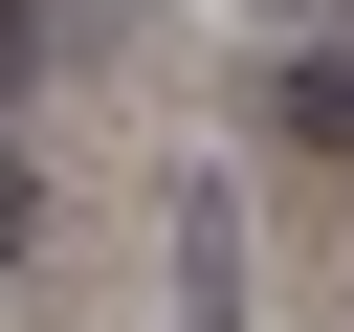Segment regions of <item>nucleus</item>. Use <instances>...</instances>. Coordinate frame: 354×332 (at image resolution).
<instances>
[{
    "label": "nucleus",
    "instance_id": "obj_1",
    "mask_svg": "<svg viewBox=\"0 0 354 332\" xmlns=\"http://www.w3.org/2000/svg\"><path fill=\"white\" fill-rule=\"evenodd\" d=\"M155 288H177V332H243V199H221V177L177 199V266H155Z\"/></svg>",
    "mask_w": 354,
    "mask_h": 332
},
{
    "label": "nucleus",
    "instance_id": "obj_2",
    "mask_svg": "<svg viewBox=\"0 0 354 332\" xmlns=\"http://www.w3.org/2000/svg\"><path fill=\"white\" fill-rule=\"evenodd\" d=\"M266 111H288V155H354V44H288V89H266Z\"/></svg>",
    "mask_w": 354,
    "mask_h": 332
},
{
    "label": "nucleus",
    "instance_id": "obj_3",
    "mask_svg": "<svg viewBox=\"0 0 354 332\" xmlns=\"http://www.w3.org/2000/svg\"><path fill=\"white\" fill-rule=\"evenodd\" d=\"M22 243H44V155L0 133V266H22Z\"/></svg>",
    "mask_w": 354,
    "mask_h": 332
},
{
    "label": "nucleus",
    "instance_id": "obj_4",
    "mask_svg": "<svg viewBox=\"0 0 354 332\" xmlns=\"http://www.w3.org/2000/svg\"><path fill=\"white\" fill-rule=\"evenodd\" d=\"M332 22H354V0H332Z\"/></svg>",
    "mask_w": 354,
    "mask_h": 332
}]
</instances>
